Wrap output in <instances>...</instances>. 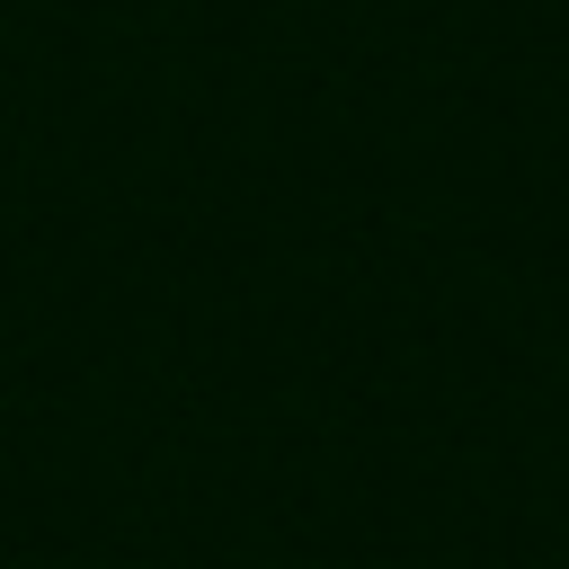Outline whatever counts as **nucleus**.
I'll return each instance as SVG.
<instances>
[]
</instances>
